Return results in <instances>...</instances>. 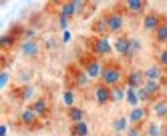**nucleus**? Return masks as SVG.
I'll list each match as a JSON object with an SVG mask.
<instances>
[{"mask_svg":"<svg viewBox=\"0 0 167 136\" xmlns=\"http://www.w3.org/2000/svg\"><path fill=\"white\" fill-rule=\"evenodd\" d=\"M97 99L100 102H104L106 101L109 96L107 92L103 89H101L98 90L97 93Z\"/></svg>","mask_w":167,"mask_h":136,"instance_id":"nucleus-15","label":"nucleus"},{"mask_svg":"<svg viewBox=\"0 0 167 136\" xmlns=\"http://www.w3.org/2000/svg\"><path fill=\"white\" fill-rule=\"evenodd\" d=\"M157 22V20L154 16H148L145 20V25L147 28H152L156 26Z\"/></svg>","mask_w":167,"mask_h":136,"instance_id":"nucleus-10","label":"nucleus"},{"mask_svg":"<svg viewBox=\"0 0 167 136\" xmlns=\"http://www.w3.org/2000/svg\"><path fill=\"white\" fill-rule=\"evenodd\" d=\"M74 11V6L73 4H67L63 8V14L69 15L73 14Z\"/></svg>","mask_w":167,"mask_h":136,"instance_id":"nucleus-18","label":"nucleus"},{"mask_svg":"<svg viewBox=\"0 0 167 136\" xmlns=\"http://www.w3.org/2000/svg\"><path fill=\"white\" fill-rule=\"evenodd\" d=\"M8 73H3L0 76V87L3 88L8 82Z\"/></svg>","mask_w":167,"mask_h":136,"instance_id":"nucleus-24","label":"nucleus"},{"mask_svg":"<svg viewBox=\"0 0 167 136\" xmlns=\"http://www.w3.org/2000/svg\"><path fill=\"white\" fill-rule=\"evenodd\" d=\"M64 101L66 104L68 105H71L73 102V96L70 92L65 93L64 96Z\"/></svg>","mask_w":167,"mask_h":136,"instance_id":"nucleus-25","label":"nucleus"},{"mask_svg":"<svg viewBox=\"0 0 167 136\" xmlns=\"http://www.w3.org/2000/svg\"><path fill=\"white\" fill-rule=\"evenodd\" d=\"M158 36L161 39H167V27H163L159 30Z\"/></svg>","mask_w":167,"mask_h":136,"instance_id":"nucleus-27","label":"nucleus"},{"mask_svg":"<svg viewBox=\"0 0 167 136\" xmlns=\"http://www.w3.org/2000/svg\"><path fill=\"white\" fill-rule=\"evenodd\" d=\"M149 133L151 136H159L160 134V130L155 125H152L149 128Z\"/></svg>","mask_w":167,"mask_h":136,"instance_id":"nucleus-21","label":"nucleus"},{"mask_svg":"<svg viewBox=\"0 0 167 136\" xmlns=\"http://www.w3.org/2000/svg\"><path fill=\"white\" fill-rule=\"evenodd\" d=\"M82 112L79 109H74L72 111V118L74 121H79L82 118Z\"/></svg>","mask_w":167,"mask_h":136,"instance_id":"nucleus-20","label":"nucleus"},{"mask_svg":"<svg viewBox=\"0 0 167 136\" xmlns=\"http://www.w3.org/2000/svg\"><path fill=\"white\" fill-rule=\"evenodd\" d=\"M161 60L164 63L167 64V51H166L162 54V57H161Z\"/></svg>","mask_w":167,"mask_h":136,"instance_id":"nucleus-33","label":"nucleus"},{"mask_svg":"<svg viewBox=\"0 0 167 136\" xmlns=\"http://www.w3.org/2000/svg\"><path fill=\"white\" fill-rule=\"evenodd\" d=\"M113 96L115 99L117 101H121L124 98V94L122 91H121L120 89H117L114 92Z\"/></svg>","mask_w":167,"mask_h":136,"instance_id":"nucleus-26","label":"nucleus"},{"mask_svg":"<svg viewBox=\"0 0 167 136\" xmlns=\"http://www.w3.org/2000/svg\"><path fill=\"white\" fill-rule=\"evenodd\" d=\"M145 75L150 79H155L158 78L160 75V70L155 67L149 69L145 71Z\"/></svg>","mask_w":167,"mask_h":136,"instance_id":"nucleus-6","label":"nucleus"},{"mask_svg":"<svg viewBox=\"0 0 167 136\" xmlns=\"http://www.w3.org/2000/svg\"><path fill=\"white\" fill-rule=\"evenodd\" d=\"M95 57L92 56L91 54H86L84 57H82L81 59V64L83 66H88L95 62Z\"/></svg>","mask_w":167,"mask_h":136,"instance_id":"nucleus-13","label":"nucleus"},{"mask_svg":"<svg viewBox=\"0 0 167 136\" xmlns=\"http://www.w3.org/2000/svg\"><path fill=\"white\" fill-rule=\"evenodd\" d=\"M149 94L145 89H141L138 93V97L142 101H145L149 98Z\"/></svg>","mask_w":167,"mask_h":136,"instance_id":"nucleus-22","label":"nucleus"},{"mask_svg":"<svg viewBox=\"0 0 167 136\" xmlns=\"http://www.w3.org/2000/svg\"><path fill=\"white\" fill-rule=\"evenodd\" d=\"M127 99L131 105H136L138 103V98L132 88L129 89L127 92Z\"/></svg>","mask_w":167,"mask_h":136,"instance_id":"nucleus-7","label":"nucleus"},{"mask_svg":"<svg viewBox=\"0 0 167 136\" xmlns=\"http://www.w3.org/2000/svg\"><path fill=\"white\" fill-rule=\"evenodd\" d=\"M130 44L125 39H120L115 45V49L118 52L124 53L127 52L130 48Z\"/></svg>","mask_w":167,"mask_h":136,"instance_id":"nucleus-1","label":"nucleus"},{"mask_svg":"<svg viewBox=\"0 0 167 136\" xmlns=\"http://www.w3.org/2000/svg\"><path fill=\"white\" fill-rule=\"evenodd\" d=\"M60 23H61V26L62 28H65L67 26V19L65 16V15L62 13L61 15V18H60Z\"/></svg>","mask_w":167,"mask_h":136,"instance_id":"nucleus-31","label":"nucleus"},{"mask_svg":"<svg viewBox=\"0 0 167 136\" xmlns=\"http://www.w3.org/2000/svg\"><path fill=\"white\" fill-rule=\"evenodd\" d=\"M1 67L3 68L5 67V65H6V60L5 59V57H3V56H1Z\"/></svg>","mask_w":167,"mask_h":136,"instance_id":"nucleus-36","label":"nucleus"},{"mask_svg":"<svg viewBox=\"0 0 167 136\" xmlns=\"http://www.w3.org/2000/svg\"><path fill=\"white\" fill-rule=\"evenodd\" d=\"M145 89L148 93H154L159 89V86L156 82L150 81L146 84Z\"/></svg>","mask_w":167,"mask_h":136,"instance_id":"nucleus-9","label":"nucleus"},{"mask_svg":"<svg viewBox=\"0 0 167 136\" xmlns=\"http://www.w3.org/2000/svg\"><path fill=\"white\" fill-rule=\"evenodd\" d=\"M164 136H167V134H166Z\"/></svg>","mask_w":167,"mask_h":136,"instance_id":"nucleus-37","label":"nucleus"},{"mask_svg":"<svg viewBox=\"0 0 167 136\" xmlns=\"http://www.w3.org/2000/svg\"><path fill=\"white\" fill-rule=\"evenodd\" d=\"M111 50V46L106 39L99 40L96 47V51L101 53H109Z\"/></svg>","mask_w":167,"mask_h":136,"instance_id":"nucleus-2","label":"nucleus"},{"mask_svg":"<svg viewBox=\"0 0 167 136\" xmlns=\"http://www.w3.org/2000/svg\"><path fill=\"white\" fill-rule=\"evenodd\" d=\"M99 71V66L97 64H93L91 65L88 69V73L92 77H95L97 76Z\"/></svg>","mask_w":167,"mask_h":136,"instance_id":"nucleus-17","label":"nucleus"},{"mask_svg":"<svg viewBox=\"0 0 167 136\" xmlns=\"http://www.w3.org/2000/svg\"><path fill=\"white\" fill-rule=\"evenodd\" d=\"M77 131L80 136H85L87 133V128L86 125L83 122L80 123L77 126Z\"/></svg>","mask_w":167,"mask_h":136,"instance_id":"nucleus-19","label":"nucleus"},{"mask_svg":"<svg viewBox=\"0 0 167 136\" xmlns=\"http://www.w3.org/2000/svg\"><path fill=\"white\" fill-rule=\"evenodd\" d=\"M129 2L130 8L132 10H136L141 8V2L139 0H132V1H129Z\"/></svg>","mask_w":167,"mask_h":136,"instance_id":"nucleus-23","label":"nucleus"},{"mask_svg":"<svg viewBox=\"0 0 167 136\" xmlns=\"http://www.w3.org/2000/svg\"><path fill=\"white\" fill-rule=\"evenodd\" d=\"M122 19L120 17H112L108 22L109 26L113 30H117L121 28L122 25Z\"/></svg>","mask_w":167,"mask_h":136,"instance_id":"nucleus-5","label":"nucleus"},{"mask_svg":"<svg viewBox=\"0 0 167 136\" xmlns=\"http://www.w3.org/2000/svg\"><path fill=\"white\" fill-rule=\"evenodd\" d=\"M119 77V74L117 71H111L107 74L105 79L109 83H113L118 80Z\"/></svg>","mask_w":167,"mask_h":136,"instance_id":"nucleus-8","label":"nucleus"},{"mask_svg":"<svg viewBox=\"0 0 167 136\" xmlns=\"http://www.w3.org/2000/svg\"><path fill=\"white\" fill-rule=\"evenodd\" d=\"M128 136H138V133L135 129H132L129 132Z\"/></svg>","mask_w":167,"mask_h":136,"instance_id":"nucleus-34","label":"nucleus"},{"mask_svg":"<svg viewBox=\"0 0 167 136\" xmlns=\"http://www.w3.org/2000/svg\"><path fill=\"white\" fill-rule=\"evenodd\" d=\"M6 131V129L4 126H1L0 127V135H5Z\"/></svg>","mask_w":167,"mask_h":136,"instance_id":"nucleus-35","label":"nucleus"},{"mask_svg":"<svg viewBox=\"0 0 167 136\" xmlns=\"http://www.w3.org/2000/svg\"><path fill=\"white\" fill-rule=\"evenodd\" d=\"M23 28L21 26H15L11 30V34L13 35H21L23 33Z\"/></svg>","mask_w":167,"mask_h":136,"instance_id":"nucleus-28","label":"nucleus"},{"mask_svg":"<svg viewBox=\"0 0 167 136\" xmlns=\"http://www.w3.org/2000/svg\"><path fill=\"white\" fill-rule=\"evenodd\" d=\"M127 121L125 118H122L115 122L114 127L117 131H121L125 129L127 126Z\"/></svg>","mask_w":167,"mask_h":136,"instance_id":"nucleus-14","label":"nucleus"},{"mask_svg":"<svg viewBox=\"0 0 167 136\" xmlns=\"http://www.w3.org/2000/svg\"><path fill=\"white\" fill-rule=\"evenodd\" d=\"M0 136H5V135H1Z\"/></svg>","mask_w":167,"mask_h":136,"instance_id":"nucleus-38","label":"nucleus"},{"mask_svg":"<svg viewBox=\"0 0 167 136\" xmlns=\"http://www.w3.org/2000/svg\"><path fill=\"white\" fill-rule=\"evenodd\" d=\"M35 109L39 113H41L45 110V104L42 101H39L35 104Z\"/></svg>","mask_w":167,"mask_h":136,"instance_id":"nucleus-30","label":"nucleus"},{"mask_svg":"<svg viewBox=\"0 0 167 136\" xmlns=\"http://www.w3.org/2000/svg\"><path fill=\"white\" fill-rule=\"evenodd\" d=\"M23 50L25 53L30 56H33L37 53L38 47L35 44L31 42H28L23 46Z\"/></svg>","mask_w":167,"mask_h":136,"instance_id":"nucleus-3","label":"nucleus"},{"mask_svg":"<svg viewBox=\"0 0 167 136\" xmlns=\"http://www.w3.org/2000/svg\"><path fill=\"white\" fill-rule=\"evenodd\" d=\"M141 76L136 73L131 74L129 78L128 83L132 88H137L141 83Z\"/></svg>","mask_w":167,"mask_h":136,"instance_id":"nucleus-4","label":"nucleus"},{"mask_svg":"<svg viewBox=\"0 0 167 136\" xmlns=\"http://www.w3.org/2000/svg\"><path fill=\"white\" fill-rule=\"evenodd\" d=\"M155 110L158 116L162 117L165 115L167 113V107L164 103H159L155 106Z\"/></svg>","mask_w":167,"mask_h":136,"instance_id":"nucleus-12","label":"nucleus"},{"mask_svg":"<svg viewBox=\"0 0 167 136\" xmlns=\"http://www.w3.org/2000/svg\"><path fill=\"white\" fill-rule=\"evenodd\" d=\"M143 111L140 108H136L130 114V119L133 121H139L142 118Z\"/></svg>","mask_w":167,"mask_h":136,"instance_id":"nucleus-11","label":"nucleus"},{"mask_svg":"<svg viewBox=\"0 0 167 136\" xmlns=\"http://www.w3.org/2000/svg\"><path fill=\"white\" fill-rule=\"evenodd\" d=\"M14 38L12 36H6L1 37V45L11 46L14 43Z\"/></svg>","mask_w":167,"mask_h":136,"instance_id":"nucleus-16","label":"nucleus"},{"mask_svg":"<svg viewBox=\"0 0 167 136\" xmlns=\"http://www.w3.org/2000/svg\"><path fill=\"white\" fill-rule=\"evenodd\" d=\"M33 117H34L33 114L31 112H26L23 114L24 119L26 122L31 121L33 119Z\"/></svg>","mask_w":167,"mask_h":136,"instance_id":"nucleus-29","label":"nucleus"},{"mask_svg":"<svg viewBox=\"0 0 167 136\" xmlns=\"http://www.w3.org/2000/svg\"><path fill=\"white\" fill-rule=\"evenodd\" d=\"M71 37V34L70 31H65L64 33V42L66 43L70 40V38Z\"/></svg>","mask_w":167,"mask_h":136,"instance_id":"nucleus-32","label":"nucleus"}]
</instances>
